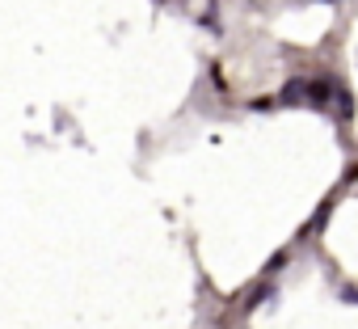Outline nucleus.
<instances>
[{
  "instance_id": "obj_1",
  "label": "nucleus",
  "mask_w": 358,
  "mask_h": 329,
  "mask_svg": "<svg viewBox=\"0 0 358 329\" xmlns=\"http://www.w3.org/2000/svg\"><path fill=\"white\" fill-rule=\"evenodd\" d=\"M341 300H350V304H358V287H345V291H341Z\"/></svg>"
}]
</instances>
